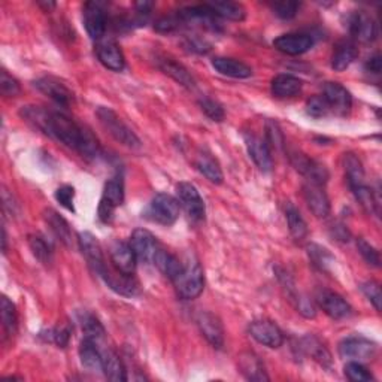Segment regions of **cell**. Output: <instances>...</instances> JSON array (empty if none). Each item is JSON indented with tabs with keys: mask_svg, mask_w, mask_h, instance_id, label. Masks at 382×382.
I'll use <instances>...</instances> for the list:
<instances>
[{
	"mask_svg": "<svg viewBox=\"0 0 382 382\" xmlns=\"http://www.w3.org/2000/svg\"><path fill=\"white\" fill-rule=\"evenodd\" d=\"M343 169H345V176L351 190L364 184L363 164L360 159L355 154H352V152L343 154Z\"/></svg>",
	"mask_w": 382,
	"mask_h": 382,
	"instance_id": "e575fe53",
	"label": "cell"
},
{
	"mask_svg": "<svg viewBox=\"0 0 382 382\" xmlns=\"http://www.w3.org/2000/svg\"><path fill=\"white\" fill-rule=\"evenodd\" d=\"M316 302L320 304V308L333 320H343V318H348L352 312L351 304L335 291L321 290L316 295Z\"/></svg>",
	"mask_w": 382,
	"mask_h": 382,
	"instance_id": "e0dca14e",
	"label": "cell"
},
{
	"mask_svg": "<svg viewBox=\"0 0 382 382\" xmlns=\"http://www.w3.org/2000/svg\"><path fill=\"white\" fill-rule=\"evenodd\" d=\"M99 276L104 279L106 285L116 292L125 297H135L139 295V284L133 275H125L118 272L117 269H111L105 266L104 271L99 273Z\"/></svg>",
	"mask_w": 382,
	"mask_h": 382,
	"instance_id": "30bf717a",
	"label": "cell"
},
{
	"mask_svg": "<svg viewBox=\"0 0 382 382\" xmlns=\"http://www.w3.org/2000/svg\"><path fill=\"white\" fill-rule=\"evenodd\" d=\"M152 264L157 266V269L164 275L168 276L171 281H173V279L181 273V271L184 269V264L178 260L173 254H171L169 251L160 248L159 252L156 254L154 257V261H152Z\"/></svg>",
	"mask_w": 382,
	"mask_h": 382,
	"instance_id": "d6a6232c",
	"label": "cell"
},
{
	"mask_svg": "<svg viewBox=\"0 0 382 382\" xmlns=\"http://www.w3.org/2000/svg\"><path fill=\"white\" fill-rule=\"evenodd\" d=\"M308 256L311 259V261L318 267V269H321L324 272H327L330 269V266L335 263V259L332 254H330L326 248L320 247V245H309L308 247Z\"/></svg>",
	"mask_w": 382,
	"mask_h": 382,
	"instance_id": "7bdbcfd3",
	"label": "cell"
},
{
	"mask_svg": "<svg viewBox=\"0 0 382 382\" xmlns=\"http://www.w3.org/2000/svg\"><path fill=\"white\" fill-rule=\"evenodd\" d=\"M124 202V181L123 178L113 176L105 184L104 193L99 202L97 215L101 223H111L113 218L116 209L123 205Z\"/></svg>",
	"mask_w": 382,
	"mask_h": 382,
	"instance_id": "277c9868",
	"label": "cell"
},
{
	"mask_svg": "<svg viewBox=\"0 0 382 382\" xmlns=\"http://www.w3.org/2000/svg\"><path fill=\"white\" fill-rule=\"evenodd\" d=\"M249 335L267 348H279L284 343V335L275 323L269 320H256L249 324Z\"/></svg>",
	"mask_w": 382,
	"mask_h": 382,
	"instance_id": "4fadbf2b",
	"label": "cell"
},
{
	"mask_svg": "<svg viewBox=\"0 0 382 382\" xmlns=\"http://www.w3.org/2000/svg\"><path fill=\"white\" fill-rule=\"evenodd\" d=\"M245 145L248 149V154L252 159V161L257 164V168L261 172H271L273 168L272 160V151L267 145L266 139H261L252 133H245Z\"/></svg>",
	"mask_w": 382,
	"mask_h": 382,
	"instance_id": "ac0fdd59",
	"label": "cell"
},
{
	"mask_svg": "<svg viewBox=\"0 0 382 382\" xmlns=\"http://www.w3.org/2000/svg\"><path fill=\"white\" fill-rule=\"evenodd\" d=\"M285 215H287V223H288L291 236L295 238L296 240H303L304 238H307L308 236V224H307V221L303 220V216L299 212V209L290 202L287 203V207H285Z\"/></svg>",
	"mask_w": 382,
	"mask_h": 382,
	"instance_id": "d590c367",
	"label": "cell"
},
{
	"mask_svg": "<svg viewBox=\"0 0 382 382\" xmlns=\"http://www.w3.org/2000/svg\"><path fill=\"white\" fill-rule=\"evenodd\" d=\"M212 68L224 76H230V78H238V80H245L252 75V69L247 65V63L235 60V58H227V57L214 58Z\"/></svg>",
	"mask_w": 382,
	"mask_h": 382,
	"instance_id": "484cf974",
	"label": "cell"
},
{
	"mask_svg": "<svg viewBox=\"0 0 382 382\" xmlns=\"http://www.w3.org/2000/svg\"><path fill=\"white\" fill-rule=\"evenodd\" d=\"M109 257L113 269L125 275H135L137 257L130 244L123 240L112 242L109 247Z\"/></svg>",
	"mask_w": 382,
	"mask_h": 382,
	"instance_id": "5bb4252c",
	"label": "cell"
},
{
	"mask_svg": "<svg viewBox=\"0 0 382 382\" xmlns=\"http://www.w3.org/2000/svg\"><path fill=\"white\" fill-rule=\"evenodd\" d=\"M56 199L61 207H65L68 211L75 212L73 207V199H75V188L72 185H63L57 188L56 191Z\"/></svg>",
	"mask_w": 382,
	"mask_h": 382,
	"instance_id": "11a10c76",
	"label": "cell"
},
{
	"mask_svg": "<svg viewBox=\"0 0 382 382\" xmlns=\"http://www.w3.org/2000/svg\"><path fill=\"white\" fill-rule=\"evenodd\" d=\"M41 336H42L47 342L56 343L57 347L65 348V347H68L69 339H70V327H69V326H65V327H54V328H49V330H47V332L41 333Z\"/></svg>",
	"mask_w": 382,
	"mask_h": 382,
	"instance_id": "f6af8a7d",
	"label": "cell"
},
{
	"mask_svg": "<svg viewBox=\"0 0 382 382\" xmlns=\"http://www.w3.org/2000/svg\"><path fill=\"white\" fill-rule=\"evenodd\" d=\"M272 8L279 18L291 20L297 16V12L300 9V4L299 2H276V4H273Z\"/></svg>",
	"mask_w": 382,
	"mask_h": 382,
	"instance_id": "db71d44e",
	"label": "cell"
},
{
	"mask_svg": "<svg viewBox=\"0 0 382 382\" xmlns=\"http://www.w3.org/2000/svg\"><path fill=\"white\" fill-rule=\"evenodd\" d=\"M84 25L93 41H101L108 27L105 9L99 2H87L84 5Z\"/></svg>",
	"mask_w": 382,
	"mask_h": 382,
	"instance_id": "9c48e42d",
	"label": "cell"
},
{
	"mask_svg": "<svg viewBox=\"0 0 382 382\" xmlns=\"http://www.w3.org/2000/svg\"><path fill=\"white\" fill-rule=\"evenodd\" d=\"M96 54L99 61L104 65L106 69L120 72L124 69L125 60L123 56V51L120 49L118 44L112 39H101L97 44Z\"/></svg>",
	"mask_w": 382,
	"mask_h": 382,
	"instance_id": "7402d4cb",
	"label": "cell"
},
{
	"mask_svg": "<svg viewBox=\"0 0 382 382\" xmlns=\"http://www.w3.org/2000/svg\"><path fill=\"white\" fill-rule=\"evenodd\" d=\"M357 56H359V49L357 47H355V44L350 41H343L335 49L333 57H332V68L336 72L345 70L351 66V63L357 58Z\"/></svg>",
	"mask_w": 382,
	"mask_h": 382,
	"instance_id": "836d02e7",
	"label": "cell"
},
{
	"mask_svg": "<svg viewBox=\"0 0 382 382\" xmlns=\"http://www.w3.org/2000/svg\"><path fill=\"white\" fill-rule=\"evenodd\" d=\"M199 105H200V109L207 113V117H209L212 121L220 123L224 120L226 113H224V109L218 104V101H215L211 97H202L199 100Z\"/></svg>",
	"mask_w": 382,
	"mask_h": 382,
	"instance_id": "bcb514c9",
	"label": "cell"
},
{
	"mask_svg": "<svg viewBox=\"0 0 382 382\" xmlns=\"http://www.w3.org/2000/svg\"><path fill=\"white\" fill-rule=\"evenodd\" d=\"M218 18H226L230 21H242L245 18V8L236 2H214L208 4Z\"/></svg>",
	"mask_w": 382,
	"mask_h": 382,
	"instance_id": "8d00e7d4",
	"label": "cell"
},
{
	"mask_svg": "<svg viewBox=\"0 0 382 382\" xmlns=\"http://www.w3.org/2000/svg\"><path fill=\"white\" fill-rule=\"evenodd\" d=\"M332 236L336 238L340 242H348L350 238H351V235L348 232V228L345 226H343V224H340V223H335L332 226Z\"/></svg>",
	"mask_w": 382,
	"mask_h": 382,
	"instance_id": "6f0895ef",
	"label": "cell"
},
{
	"mask_svg": "<svg viewBox=\"0 0 382 382\" xmlns=\"http://www.w3.org/2000/svg\"><path fill=\"white\" fill-rule=\"evenodd\" d=\"M299 345V350L303 354L309 355V357H312L316 363H320L323 367H332V354H330L327 347L318 338L312 335L304 336L300 339Z\"/></svg>",
	"mask_w": 382,
	"mask_h": 382,
	"instance_id": "d4e9b609",
	"label": "cell"
},
{
	"mask_svg": "<svg viewBox=\"0 0 382 382\" xmlns=\"http://www.w3.org/2000/svg\"><path fill=\"white\" fill-rule=\"evenodd\" d=\"M238 364H239V371L242 372L247 379L249 381H269V376L266 374V369L263 362L260 360L259 355L254 352H242L238 357Z\"/></svg>",
	"mask_w": 382,
	"mask_h": 382,
	"instance_id": "cb8c5ba5",
	"label": "cell"
},
{
	"mask_svg": "<svg viewBox=\"0 0 382 382\" xmlns=\"http://www.w3.org/2000/svg\"><path fill=\"white\" fill-rule=\"evenodd\" d=\"M307 112L314 118L327 117L330 113V108H328V104H327V100L324 99V96L323 94L312 96L307 104Z\"/></svg>",
	"mask_w": 382,
	"mask_h": 382,
	"instance_id": "7dc6e473",
	"label": "cell"
},
{
	"mask_svg": "<svg viewBox=\"0 0 382 382\" xmlns=\"http://www.w3.org/2000/svg\"><path fill=\"white\" fill-rule=\"evenodd\" d=\"M0 88L5 97H17L21 93L20 82L6 70H2V76H0Z\"/></svg>",
	"mask_w": 382,
	"mask_h": 382,
	"instance_id": "f907efd6",
	"label": "cell"
},
{
	"mask_svg": "<svg viewBox=\"0 0 382 382\" xmlns=\"http://www.w3.org/2000/svg\"><path fill=\"white\" fill-rule=\"evenodd\" d=\"M80 323L84 332V338L93 339V340H100L105 338V327L101 326L99 321V318L90 312H82L80 314Z\"/></svg>",
	"mask_w": 382,
	"mask_h": 382,
	"instance_id": "f35d334b",
	"label": "cell"
},
{
	"mask_svg": "<svg viewBox=\"0 0 382 382\" xmlns=\"http://www.w3.org/2000/svg\"><path fill=\"white\" fill-rule=\"evenodd\" d=\"M312 45H314L312 36L303 33L283 35L273 41V47L287 56H300L308 53Z\"/></svg>",
	"mask_w": 382,
	"mask_h": 382,
	"instance_id": "d6986e66",
	"label": "cell"
},
{
	"mask_svg": "<svg viewBox=\"0 0 382 382\" xmlns=\"http://www.w3.org/2000/svg\"><path fill=\"white\" fill-rule=\"evenodd\" d=\"M196 324L202 336L205 338L214 348H223L224 345V327L220 318L208 311H200L196 316Z\"/></svg>",
	"mask_w": 382,
	"mask_h": 382,
	"instance_id": "7c38bea8",
	"label": "cell"
},
{
	"mask_svg": "<svg viewBox=\"0 0 382 382\" xmlns=\"http://www.w3.org/2000/svg\"><path fill=\"white\" fill-rule=\"evenodd\" d=\"M292 304H295L296 309L304 316V318H314L316 315V311H315V307L312 300H309L307 296H302L299 295L297 299L292 302Z\"/></svg>",
	"mask_w": 382,
	"mask_h": 382,
	"instance_id": "9f6ffc18",
	"label": "cell"
},
{
	"mask_svg": "<svg viewBox=\"0 0 382 382\" xmlns=\"http://www.w3.org/2000/svg\"><path fill=\"white\" fill-rule=\"evenodd\" d=\"M130 245L136 254L137 260H142L145 263L154 261L156 254L161 248L157 238L145 228H136L130 236Z\"/></svg>",
	"mask_w": 382,
	"mask_h": 382,
	"instance_id": "9a60e30c",
	"label": "cell"
},
{
	"mask_svg": "<svg viewBox=\"0 0 382 382\" xmlns=\"http://www.w3.org/2000/svg\"><path fill=\"white\" fill-rule=\"evenodd\" d=\"M303 196L308 203L311 212L318 218H326L330 214V200L324 185L307 183L303 185Z\"/></svg>",
	"mask_w": 382,
	"mask_h": 382,
	"instance_id": "44dd1931",
	"label": "cell"
},
{
	"mask_svg": "<svg viewBox=\"0 0 382 382\" xmlns=\"http://www.w3.org/2000/svg\"><path fill=\"white\" fill-rule=\"evenodd\" d=\"M303 88V82L295 75L281 73L275 76L271 84L272 94L279 99H288L297 96Z\"/></svg>",
	"mask_w": 382,
	"mask_h": 382,
	"instance_id": "4316f807",
	"label": "cell"
},
{
	"mask_svg": "<svg viewBox=\"0 0 382 382\" xmlns=\"http://www.w3.org/2000/svg\"><path fill=\"white\" fill-rule=\"evenodd\" d=\"M364 68H366L367 72H371V73H375V75L381 73V69H382V58H381V56L375 54L374 57L369 58L366 61V66Z\"/></svg>",
	"mask_w": 382,
	"mask_h": 382,
	"instance_id": "680465c9",
	"label": "cell"
},
{
	"mask_svg": "<svg viewBox=\"0 0 382 382\" xmlns=\"http://www.w3.org/2000/svg\"><path fill=\"white\" fill-rule=\"evenodd\" d=\"M345 375L354 382H367L374 379L372 374L360 362H350L345 366Z\"/></svg>",
	"mask_w": 382,
	"mask_h": 382,
	"instance_id": "c3c4849f",
	"label": "cell"
},
{
	"mask_svg": "<svg viewBox=\"0 0 382 382\" xmlns=\"http://www.w3.org/2000/svg\"><path fill=\"white\" fill-rule=\"evenodd\" d=\"M2 199H4V208H5V211H9L11 215H16L17 203H16L14 197H12V195L8 193L6 188H4V191H2Z\"/></svg>",
	"mask_w": 382,
	"mask_h": 382,
	"instance_id": "91938a15",
	"label": "cell"
},
{
	"mask_svg": "<svg viewBox=\"0 0 382 382\" xmlns=\"http://www.w3.org/2000/svg\"><path fill=\"white\" fill-rule=\"evenodd\" d=\"M184 24L183 18L180 17V14H173V16H164L161 18H159L154 24V29L159 33H173L178 29L181 27Z\"/></svg>",
	"mask_w": 382,
	"mask_h": 382,
	"instance_id": "681fc988",
	"label": "cell"
},
{
	"mask_svg": "<svg viewBox=\"0 0 382 382\" xmlns=\"http://www.w3.org/2000/svg\"><path fill=\"white\" fill-rule=\"evenodd\" d=\"M357 248H359V252L362 254V257L371 264L374 267H379L381 266V257H379V252L376 251L375 247H372L369 242H366L364 239H359L357 240Z\"/></svg>",
	"mask_w": 382,
	"mask_h": 382,
	"instance_id": "f5cc1de1",
	"label": "cell"
},
{
	"mask_svg": "<svg viewBox=\"0 0 382 382\" xmlns=\"http://www.w3.org/2000/svg\"><path fill=\"white\" fill-rule=\"evenodd\" d=\"M351 35L362 44H371L376 39L378 27L375 20L366 12H357L350 20Z\"/></svg>",
	"mask_w": 382,
	"mask_h": 382,
	"instance_id": "603a6c76",
	"label": "cell"
},
{
	"mask_svg": "<svg viewBox=\"0 0 382 382\" xmlns=\"http://www.w3.org/2000/svg\"><path fill=\"white\" fill-rule=\"evenodd\" d=\"M39 6L45 8V11L49 12L51 9H54V8H56V4H54V2H39Z\"/></svg>",
	"mask_w": 382,
	"mask_h": 382,
	"instance_id": "94428289",
	"label": "cell"
},
{
	"mask_svg": "<svg viewBox=\"0 0 382 382\" xmlns=\"http://www.w3.org/2000/svg\"><path fill=\"white\" fill-rule=\"evenodd\" d=\"M78 242L88 266H90L92 269L99 275L101 271H104L106 263L104 257V251H101L97 238L93 236L90 232H82L78 236Z\"/></svg>",
	"mask_w": 382,
	"mask_h": 382,
	"instance_id": "ffe728a7",
	"label": "cell"
},
{
	"mask_svg": "<svg viewBox=\"0 0 382 382\" xmlns=\"http://www.w3.org/2000/svg\"><path fill=\"white\" fill-rule=\"evenodd\" d=\"M266 142L269 145L271 151L273 149H284L285 148V139L281 127L273 120L266 121Z\"/></svg>",
	"mask_w": 382,
	"mask_h": 382,
	"instance_id": "ee69618b",
	"label": "cell"
},
{
	"mask_svg": "<svg viewBox=\"0 0 382 382\" xmlns=\"http://www.w3.org/2000/svg\"><path fill=\"white\" fill-rule=\"evenodd\" d=\"M76 152H80V156L87 160H94L100 156V144L97 141V137L92 133V130H88L87 127L84 129L81 145Z\"/></svg>",
	"mask_w": 382,
	"mask_h": 382,
	"instance_id": "b9f144b4",
	"label": "cell"
},
{
	"mask_svg": "<svg viewBox=\"0 0 382 382\" xmlns=\"http://www.w3.org/2000/svg\"><path fill=\"white\" fill-rule=\"evenodd\" d=\"M29 247L33 252V256L39 260L42 264L48 266L53 263V247L49 242L41 235H30L29 236Z\"/></svg>",
	"mask_w": 382,
	"mask_h": 382,
	"instance_id": "74e56055",
	"label": "cell"
},
{
	"mask_svg": "<svg viewBox=\"0 0 382 382\" xmlns=\"http://www.w3.org/2000/svg\"><path fill=\"white\" fill-rule=\"evenodd\" d=\"M173 285L178 297L184 300H193L202 295L205 288V273L199 261H188L184 264L181 273L173 279Z\"/></svg>",
	"mask_w": 382,
	"mask_h": 382,
	"instance_id": "3957f363",
	"label": "cell"
},
{
	"mask_svg": "<svg viewBox=\"0 0 382 382\" xmlns=\"http://www.w3.org/2000/svg\"><path fill=\"white\" fill-rule=\"evenodd\" d=\"M180 211L181 205L176 197L166 193H159L151 200L147 215L149 216V220L154 223L163 226H172L178 218H180Z\"/></svg>",
	"mask_w": 382,
	"mask_h": 382,
	"instance_id": "5b68a950",
	"label": "cell"
},
{
	"mask_svg": "<svg viewBox=\"0 0 382 382\" xmlns=\"http://www.w3.org/2000/svg\"><path fill=\"white\" fill-rule=\"evenodd\" d=\"M323 96L327 100L330 112L339 117H347L352 108V97L345 87L339 82H327L324 85Z\"/></svg>",
	"mask_w": 382,
	"mask_h": 382,
	"instance_id": "8fae6325",
	"label": "cell"
},
{
	"mask_svg": "<svg viewBox=\"0 0 382 382\" xmlns=\"http://www.w3.org/2000/svg\"><path fill=\"white\" fill-rule=\"evenodd\" d=\"M351 191L367 214H379V203L374 195L372 188H369L366 184H363V185L352 188Z\"/></svg>",
	"mask_w": 382,
	"mask_h": 382,
	"instance_id": "60d3db41",
	"label": "cell"
},
{
	"mask_svg": "<svg viewBox=\"0 0 382 382\" xmlns=\"http://www.w3.org/2000/svg\"><path fill=\"white\" fill-rule=\"evenodd\" d=\"M195 164H196V169L207 178V180L212 184H221L223 180H224V175H223V171H221V166L220 163L216 161L209 152H199V154L196 156V160H195Z\"/></svg>",
	"mask_w": 382,
	"mask_h": 382,
	"instance_id": "4dcf8cb0",
	"label": "cell"
},
{
	"mask_svg": "<svg viewBox=\"0 0 382 382\" xmlns=\"http://www.w3.org/2000/svg\"><path fill=\"white\" fill-rule=\"evenodd\" d=\"M178 202L187 212L188 218L195 223H200L205 220V202H203L202 196L199 195L197 188L190 183H180L176 187Z\"/></svg>",
	"mask_w": 382,
	"mask_h": 382,
	"instance_id": "52a82bcc",
	"label": "cell"
},
{
	"mask_svg": "<svg viewBox=\"0 0 382 382\" xmlns=\"http://www.w3.org/2000/svg\"><path fill=\"white\" fill-rule=\"evenodd\" d=\"M157 66L161 72H164L166 75H169L172 80H175L178 84L184 85L185 88H195L196 82L195 78L190 75V72L181 65V63H178L172 58H159L157 60Z\"/></svg>",
	"mask_w": 382,
	"mask_h": 382,
	"instance_id": "f546056e",
	"label": "cell"
},
{
	"mask_svg": "<svg viewBox=\"0 0 382 382\" xmlns=\"http://www.w3.org/2000/svg\"><path fill=\"white\" fill-rule=\"evenodd\" d=\"M35 87L61 108H69L73 101V93L53 76H44V78L35 81Z\"/></svg>",
	"mask_w": 382,
	"mask_h": 382,
	"instance_id": "2e32d148",
	"label": "cell"
},
{
	"mask_svg": "<svg viewBox=\"0 0 382 382\" xmlns=\"http://www.w3.org/2000/svg\"><path fill=\"white\" fill-rule=\"evenodd\" d=\"M97 118L101 127H104L117 142L132 149L141 148V139L117 116V112H113L111 108L100 106L97 109Z\"/></svg>",
	"mask_w": 382,
	"mask_h": 382,
	"instance_id": "7a4b0ae2",
	"label": "cell"
},
{
	"mask_svg": "<svg viewBox=\"0 0 382 382\" xmlns=\"http://www.w3.org/2000/svg\"><path fill=\"white\" fill-rule=\"evenodd\" d=\"M288 159L295 169L307 178V183L326 185L328 181V171L323 163L307 157L300 151H288Z\"/></svg>",
	"mask_w": 382,
	"mask_h": 382,
	"instance_id": "8992f818",
	"label": "cell"
},
{
	"mask_svg": "<svg viewBox=\"0 0 382 382\" xmlns=\"http://www.w3.org/2000/svg\"><path fill=\"white\" fill-rule=\"evenodd\" d=\"M0 312H2V324L6 336L16 335L17 327H18V316H17V309L16 304L12 303L6 296L2 297V302H0Z\"/></svg>",
	"mask_w": 382,
	"mask_h": 382,
	"instance_id": "ab89813d",
	"label": "cell"
},
{
	"mask_svg": "<svg viewBox=\"0 0 382 382\" xmlns=\"http://www.w3.org/2000/svg\"><path fill=\"white\" fill-rule=\"evenodd\" d=\"M44 220H45L47 226L49 227V230L53 232V235L61 242V244H65L66 247L72 245L70 226L57 211L45 209L44 211Z\"/></svg>",
	"mask_w": 382,
	"mask_h": 382,
	"instance_id": "83f0119b",
	"label": "cell"
},
{
	"mask_svg": "<svg viewBox=\"0 0 382 382\" xmlns=\"http://www.w3.org/2000/svg\"><path fill=\"white\" fill-rule=\"evenodd\" d=\"M362 291L363 295L371 300V303L375 307L376 311H381L382 307V292H381V287L378 283L375 281H366L362 284Z\"/></svg>",
	"mask_w": 382,
	"mask_h": 382,
	"instance_id": "816d5d0a",
	"label": "cell"
},
{
	"mask_svg": "<svg viewBox=\"0 0 382 382\" xmlns=\"http://www.w3.org/2000/svg\"><path fill=\"white\" fill-rule=\"evenodd\" d=\"M84 129L85 127L76 124L72 118L65 116L63 112L49 111L45 135L54 137L56 141L61 142L63 145L78 151L81 141H82Z\"/></svg>",
	"mask_w": 382,
	"mask_h": 382,
	"instance_id": "6da1fadb",
	"label": "cell"
},
{
	"mask_svg": "<svg viewBox=\"0 0 382 382\" xmlns=\"http://www.w3.org/2000/svg\"><path fill=\"white\" fill-rule=\"evenodd\" d=\"M80 359L81 364L90 372H104V362H101V352L97 348V342L93 339L84 338L80 345Z\"/></svg>",
	"mask_w": 382,
	"mask_h": 382,
	"instance_id": "f1b7e54d",
	"label": "cell"
},
{
	"mask_svg": "<svg viewBox=\"0 0 382 382\" xmlns=\"http://www.w3.org/2000/svg\"><path fill=\"white\" fill-rule=\"evenodd\" d=\"M101 362H104V374L109 381L120 382L127 379L124 363L116 351L111 348L101 351Z\"/></svg>",
	"mask_w": 382,
	"mask_h": 382,
	"instance_id": "1f68e13d",
	"label": "cell"
},
{
	"mask_svg": "<svg viewBox=\"0 0 382 382\" xmlns=\"http://www.w3.org/2000/svg\"><path fill=\"white\" fill-rule=\"evenodd\" d=\"M376 351H378L376 343L362 336L348 338L345 340H342L339 345V354L343 359H348L351 362L371 360L376 355Z\"/></svg>",
	"mask_w": 382,
	"mask_h": 382,
	"instance_id": "ba28073f",
	"label": "cell"
}]
</instances>
